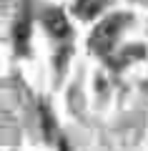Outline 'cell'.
Returning <instances> with one entry per match:
<instances>
[{"label": "cell", "mask_w": 148, "mask_h": 151, "mask_svg": "<svg viewBox=\"0 0 148 151\" xmlns=\"http://www.w3.org/2000/svg\"><path fill=\"white\" fill-rule=\"evenodd\" d=\"M126 23H128V15H111V18H106V20H101L95 25V30L90 33V43H88L90 50L98 53V55L111 53V48L116 45V40L123 33Z\"/></svg>", "instance_id": "6da1fadb"}, {"label": "cell", "mask_w": 148, "mask_h": 151, "mask_svg": "<svg viewBox=\"0 0 148 151\" xmlns=\"http://www.w3.org/2000/svg\"><path fill=\"white\" fill-rule=\"evenodd\" d=\"M45 28L58 40L60 38H68V33H70V25H68V20H65V15L60 10H48L45 13Z\"/></svg>", "instance_id": "7a4b0ae2"}, {"label": "cell", "mask_w": 148, "mask_h": 151, "mask_svg": "<svg viewBox=\"0 0 148 151\" xmlns=\"http://www.w3.org/2000/svg\"><path fill=\"white\" fill-rule=\"evenodd\" d=\"M106 5H108V0H75V13L83 20H90V18H95Z\"/></svg>", "instance_id": "3957f363"}, {"label": "cell", "mask_w": 148, "mask_h": 151, "mask_svg": "<svg viewBox=\"0 0 148 151\" xmlns=\"http://www.w3.org/2000/svg\"><path fill=\"white\" fill-rule=\"evenodd\" d=\"M28 33H30V20H28V15H23L20 20L15 23V30H13V35H15V43L20 45V48H25V43H28Z\"/></svg>", "instance_id": "277c9868"}, {"label": "cell", "mask_w": 148, "mask_h": 151, "mask_svg": "<svg viewBox=\"0 0 148 151\" xmlns=\"http://www.w3.org/2000/svg\"><path fill=\"white\" fill-rule=\"evenodd\" d=\"M40 119H43V129H45V139H53V116L45 103H40Z\"/></svg>", "instance_id": "5b68a950"}, {"label": "cell", "mask_w": 148, "mask_h": 151, "mask_svg": "<svg viewBox=\"0 0 148 151\" xmlns=\"http://www.w3.org/2000/svg\"><path fill=\"white\" fill-rule=\"evenodd\" d=\"M58 146H60V151H70V149H68V141H65V139H60Z\"/></svg>", "instance_id": "8992f818"}]
</instances>
